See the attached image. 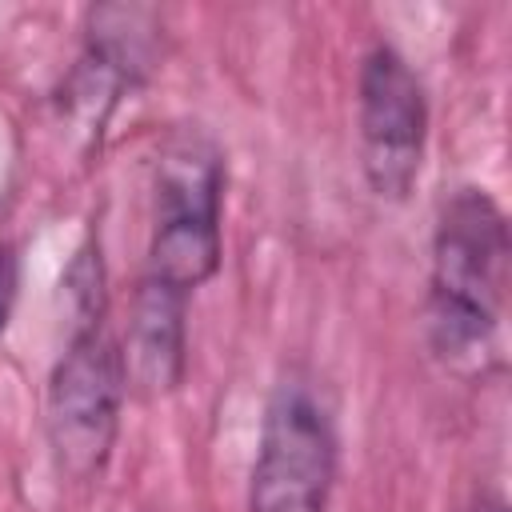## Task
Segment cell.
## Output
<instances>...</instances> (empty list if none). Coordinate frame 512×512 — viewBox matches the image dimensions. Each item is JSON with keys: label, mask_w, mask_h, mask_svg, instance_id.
I'll return each mask as SVG.
<instances>
[{"label": "cell", "mask_w": 512, "mask_h": 512, "mask_svg": "<svg viewBox=\"0 0 512 512\" xmlns=\"http://www.w3.org/2000/svg\"><path fill=\"white\" fill-rule=\"evenodd\" d=\"M60 288L68 336L48 368L44 436L60 476L88 484L112 460L128 400V364L124 344L108 324V276L96 232L80 240Z\"/></svg>", "instance_id": "cell-1"}, {"label": "cell", "mask_w": 512, "mask_h": 512, "mask_svg": "<svg viewBox=\"0 0 512 512\" xmlns=\"http://www.w3.org/2000/svg\"><path fill=\"white\" fill-rule=\"evenodd\" d=\"M512 232L496 196L480 184H456L432 224L424 336L452 376H484L496 360V336L508 300Z\"/></svg>", "instance_id": "cell-2"}, {"label": "cell", "mask_w": 512, "mask_h": 512, "mask_svg": "<svg viewBox=\"0 0 512 512\" xmlns=\"http://www.w3.org/2000/svg\"><path fill=\"white\" fill-rule=\"evenodd\" d=\"M224 184L228 164L200 124L172 128L152 160V224L140 280L176 296H196L224 264Z\"/></svg>", "instance_id": "cell-3"}, {"label": "cell", "mask_w": 512, "mask_h": 512, "mask_svg": "<svg viewBox=\"0 0 512 512\" xmlns=\"http://www.w3.org/2000/svg\"><path fill=\"white\" fill-rule=\"evenodd\" d=\"M336 476V408L312 372L288 368L264 400L248 472V512H328Z\"/></svg>", "instance_id": "cell-4"}, {"label": "cell", "mask_w": 512, "mask_h": 512, "mask_svg": "<svg viewBox=\"0 0 512 512\" xmlns=\"http://www.w3.org/2000/svg\"><path fill=\"white\" fill-rule=\"evenodd\" d=\"M356 140L360 172L376 200L404 204L428 152V92L408 56L376 40L356 72Z\"/></svg>", "instance_id": "cell-5"}, {"label": "cell", "mask_w": 512, "mask_h": 512, "mask_svg": "<svg viewBox=\"0 0 512 512\" xmlns=\"http://www.w3.org/2000/svg\"><path fill=\"white\" fill-rule=\"evenodd\" d=\"M160 32L164 20L156 8L144 4H96L84 20V48L76 68L64 76L56 96L60 116L84 136V148H100L104 124L112 120L116 104L136 92L160 60Z\"/></svg>", "instance_id": "cell-6"}, {"label": "cell", "mask_w": 512, "mask_h": 512, "mask_svg": "<svg viewBox=\"0 0 512 512\" xmlns=\"http://www.w3.org/2000/svg\"><path fill=\"white\" fill-rule=\"evenodd\" d=\"M188 296L136 280L128 328L120 336L128 364V392L140 400L172 396L188 372Z\"/></svg>", "instance_id": "cell-7"}, {"label": "cell", "mask_w": 512, "mask_h": 512, "mask_svg": "<svg viewBox=\"0 0 512 512\" xmlns=\"http://www.w3.org/2000/svg\"><path fill=\"white\" fill-rule=\"evenodd\" d=\"M16 296H20V256L12 244H0V336L8 332Z\"/></svg>", "instance_id": "cell-8"}, {"label": "cell", "mask_w": 512, "mask_h": 512, "mask_svg": "<svg viewBox=\"0 0 512 512\" xmlns=\"http://www.w3.org/2000/svg\"><path fill=\"white\" fill-rule=\"evenodd\" d=\"M464 512H508V500H504L500 492H476V496L464 504Z\"/></svg>", "instance_id": "cell-9"}]
</instances>
